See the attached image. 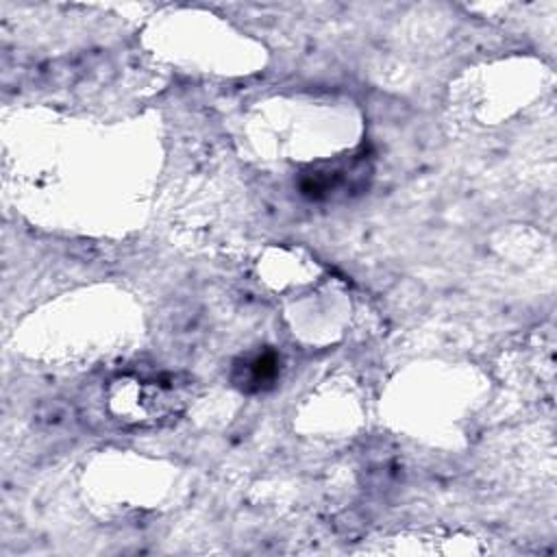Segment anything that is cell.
Returning a JSON list of instances; mask_svg holds the SVG:
<instances>
[{
  "mask_svg": "<svg viewBox=\"0 0 557 557\" xmlns=\"http://www.w3.org/2000/svg\"><path fill=\"white\" fill-rule=\"evenodd\" d=\"M185 403L183 385L174 374L120 376L109 389L111 411L120 420L154 422Z\"/></svg>",
  "mask_w": 557,
  "mask_h": 557,
  "instance_id": "6da1fadb",
  "label": "cell"
},
{
  "mask_svg": "<svg viewBox=\"0 0 557 557\" xmlns=\"http://www.w3.org/2000/svg\"><path fill=\"white\" fill-rule=\"evenodd\" d=\"M363 176H366V170L361 161L355 159L350 163L313 168L311 172L302 174L298 187H300V194L307 196L309 200H329V198H335L337 194H346L355 189Z\"/></svg>",
  "mask_w": 557,
  "mask_h": 557,
  "instance_id": "7a4b0ae2",
  "label": "cell"
},
{
  "mask_svg": "<svg viewBox=\"0 0 557 557\" xmlns=\"http://www.w3.org/2000/svg\"><path fill=\"white\" fill-rule=\"evenodd\" d=\"M281 374V359L272 348L248 352L233 363L231 381L244 394H261L276 385Z\"/></svg>",
  "mask_w": 557,
  "mask_h": 557,
  "instance_id": "3957f363",
  "label": "cell"
}]
</instances>
